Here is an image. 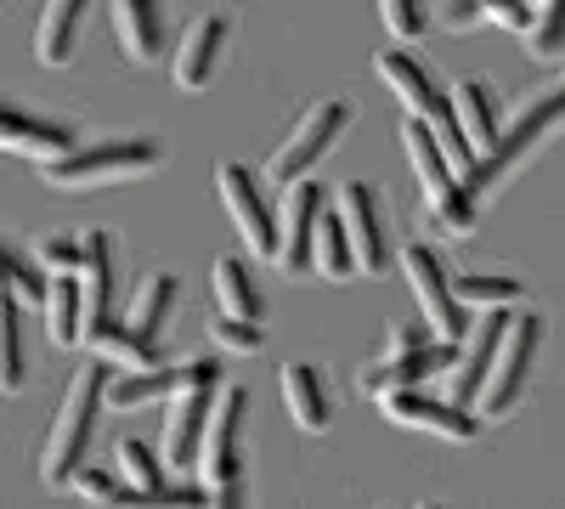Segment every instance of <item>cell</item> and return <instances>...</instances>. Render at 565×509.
Segmentation results:
<instances>
[{
	"label": "cell",
	"instance_id": "10",
	"mask_svg": "<svg viewBox=\"0 0 565 509\" xmlns=\"http://www.w3.org/2000/svg\"><path fill=\"white\" fill-rule=\"evenodd\" d=\"M282 210H271V261L282 272H311V233H317V215H322V188L306 176L282 181Z\"/></svg>",
	"mask_w": 565,
	"mask_h": 509
},
{
	"label": "cell",
	"instance_id": "22",
	"mask_svg": "<svg viewBox=\"0 0 565 509\" xmlns=\"http://www.w3.org/2000/svg\"><path fill=\"white\" fill-rule=\"evenodd\" d=\"M114 34L130 63H159L164 52V0H114Z\"/></svg>",
	"mask_w": 565,
	"mask_h": 509
},
{
	"label": "cell",
	"instance_id": "1",
	"mask_svg": "<svg viewBox=\"0 0 565 509\" xmlns=\"http://www.w3.org/2000/svg\"><path fill=\"white\" fill-rule=\"evenodd\" d=\"M559 108H565V85H543L537 97L514 114V125L503 130L498 125V136H492V148L481 153V159H469V170H458V181H463V193L469 199H481V193H492L503 176H514L521 170L548 136H554V125H559Z\"/></svg>",
	"mask_w": 565,
	"mask_h": 509
},
{
	"label": "cell",
	"instance_id": "37",
	"mask_svg": "<svg viewBox=\"0 0 565 509\" xmlns=\"http://www.w3.org/2000/svg\"><path fill=\"white\" fill-rule=\"evenodd\" d=\"M215 340L226 346V351H260V322H244V317H226L221 311V322H215Z\"/></svg>",
	"mask_w": 565,
	"mask_h": 509
},
{
	"label": "cell",
	"instance_id": "36",
	"mask_svg": "<svg viewBox=\"0 0 565 509\" xmlns=\"http://www.w3.org/2000/svg\"><path fill=\"white\" fill-rule=\"evenodd\" d=\"M373 7H380V23L396 40H418L424 34V7H418V0H373Z\"/></svg>",
	"mask_w": 565,
	"mask_h": 509
},
{
	"label": "cell",
	"instance_id": "5",
	"mask_svg": "<svg viewBox=\"0 0 565 509\" xmlns=\"http://www.w3.org/2000/svg\"><path fill=\"white\" fill-rule=\"evenodd\" d=\"M537 346H543V317L537 311H503V335L492 346V362H487V380L476 391V413L487 420H503V413L526 396V380H532V362H537Z\"/></svg>",
	"mask_w": 565,
	"mask_h": 509
},
{
	"label": "cell",
	"instance_id": "13",
	"mask_svg": "<svg viewBox=\"0 0 565 509\" xmlns=\"http://www.w3.org/2000/svg\"><path fill=\"white\" fill-rule=\"evenodd\" d=\"M215 385L221 380H193V385H181L170 391V420H164V470H193V458H199V436H204V413L215 402Z\"/></svg>",
	"mask_w": 565,
	"mask_h": 509
},
{
	"label": "cell",
	"instance_id": "14",
	"mask_svg": "<svg viewBox=\"0 0 565 509\" xmlns=\"http://www.w3.org/2000/svg\"><path fill=\"white\" fill-rule=\"evenodd\" d=\"M215 181H221V199H226L232 221H238L244 244L271 261V204H266V193H260V181H255L238 159H226V165L215 170Z\"/></svg>",
	"mask_w": 565,
	"mask_h": 509
},
{
	"label": "cell",
	"instance_id": "23",
	"mask_svg": "<svg viewBox=\"0 0 565 509\" xmlns=\"http://www.w3.org/2000/svg\"><path fill=\"white\" fill-rule=\"evenodd\" d=\"M175 385H181V374H175V368H164V362L119 368L114 380H103V407H114V413H136V407H148V402H164Z\"/></svg>",
	"mask_w": 565,
	"mask_h": 509
},
{
	"label": "cell",
	"instance_id": "35",
	"mask_svg": "<svg viewBox=\"0 0 565 509\" xmlns=\"http://www.w3.org/2000/svg\"><path fill=\"white\" fill-rule=\"evenodd\" d=\"M74 498H108V503H130L136 492L130 487H119L108 470H90V465H79V470H68V481H63Z\"/></svg>",
	"mask_w": 565,
	"mask_h": 509
},
{
	"label": "cell",
	"instance_id": "25",
	"mask_svg": "<svg viewBox=\"0 0 565 509\" xmlns=\"http://www.w3.org/2000/svg\"><path fill=\"white\" fill-rule=\"evenodd\" d=\"M90 0H45L40 29H34V57L45 68H68L74 45H79V18H85Z\"/></svg>",
	"mask_w": 565,
	"mask_h": 509
},
{
	"label": "cell",
	"instance_id": "38",
	"mask_svg": "<svg viewBox=\"0 0 565 509\" xmlns=\"http://www.w3.org/2000/svg\"><path fill=\"white\" fill-rule=\"evenodd\" d=\"M57 266H68V272L79 266V244L74 238H45L40 244V272H57Z\"/></svg>",
	"mask_w": 565,
	"mask_h": 509
},
{
	"label": "cell",
	"instance_id": "27",
	"mask_svg": "<svg viewBox=\"0 0 565 509\" xmlns=\"http://www.w3.org/2000/svg\"><path fill=\"white\" fill-rule=\"evenodd\" d=\"M175 295H181V284L170 272H153V277H141L136 284V295H130V311H125V322L141 335V340H153L159 346V329L170 322V311H175Z\"/></svg>",
	"mask_w": 565,
	"mask_h": 509
},
{
	"label": "cell",
	"instance_id": "17",
	"mask_svg": "<svg viewBox=\"0 0 565 509\" xmlns=\"http://www.w3.org/2000/svg\"><path fill=\"white\" fill-rule=\"evenodd\" d=\"M221 45H226V18L221 12H204L199 23H186V34L175 45V85L181 91H204L215 79Z\"/></svg>",
	"mask_w": 565,
	"mask_h": 509
},
{
	"label": "cell",
	"instance_id": "12",
	"mask_svg": "<svg viewBox=\"0 0 565 509\" xmlns=\"http://www.w3.org/2000/svg\"><path fill=\"white\" fill-rule=\"evenodd\" d=\"M345 238H351V261L356 272H385V215H380V199H373L367 181H345L340 188V204H334Z\"/></svg>",
	"mask_w": 565,
	"mask_h": 509
},
{
	"label": "cell",
	"instance_id": "15",
	"mask_svg": "<svg viewBox=\"0 0 565 509\" xmlns=\"http://www.w3.org/2000/svg\"><path fill=\"white\" fill-rule=\"evenodd\" d=\"M447 357H452V340H436V335L424 346H407V351H385L380 362L362 368V391L380 396V391H396V385H418V380L441 374Z\"/></svg>",
	"mask_w": 565,
	"mask_h": 509
},
{
	"label": "cell",
	"instance_id": "19",
	"mask_svg": "<svg viewBox=\"0 0 565 509\" xmlns=\"http://www.w3.org/2000/svg\"><path fill=\"white\" fill-rule=\"evenodd\" d=\"M0 148L45 165V159H57V153L74 148V130L52 125V119H34V114H18L12 103H0Z\"/></svg>",
	"mask_w": 565,
	"mask_h": 509
},
{
	"label": "cell",
	"instance_id": "18",
	"mask_svg": "<svg viewBox=\"0 0 565 509\" xmlns=\"http://www.w3.org/2000/svg\"><path fill=\"white\" fill-rule=\"evenodd\" d=\"M282 407H289V420L311 436L328 431V420H334V407H328V380H322V368L317 362H282Z\"/></svg>",
	"mask_w": 565,
	"mask_h": 509
},
{
	"label": "cell",
	"instance_id": "28",
	"mask_svg": "<svg viewBox=\"0 0 565 509\" xmlns=\"http://www.w3.org/2000/svg\"><path fill=\"white\" fill-rule=\"evenodd\" d=\"M79 340H90L103 357H114L119 368H148V362H159V357H153V340H141L130 322H114V311L79 322Z\"/></svg>",
	"mask_w": 565,
	"mask_h": 509
},
{
	"label": "cell",
	"instance_id": "16",
	"mask_svg": "<svg viewBox=\"0 0 565 509\" xmlns=\"http://www.w3.org/2000/svg\"><path fill=\"white\" fill-rule=\"evenodd\" d=\"M373 68H380V79L391 85V97H396L413 119H424V125H441V119L452 114V108H447V97L436 91V79L424 74L407 52H380V57H373Z\"/></svg>",
	"mask_w": 565,
	"mask_h": 509
},
{
	"label": "cell",
	"instance_id": "4",
	"mask_svg": "<svg viewBox=\"0 0 565 509\" xmlns=\"http://www.w3.org/2000/svg\"><path fill=\"white\" fill-rule=\"evenodd\" d=\"M103 380H108V368L103 362H85L79 374L68 380V391H63L52 436H45V465H40V476L52 481V487H63L68 470L85 465L90 436H97V413H103Z\"/></svg>",
	"mask_w": 565,
	"mask_h": 509
},
{
	"label": "cell",
	"instance_id": "8",
	"mask_svg": "<svg viewBox=\"0 0 565 509\" xmlns=\"http://www.w3.org/2000/svg\"><path fill=\"white\" fill-rule=\"evenodd\" d=\"M402 272H407V284L424 306V329H430L436 340H458L463 335V322H469V306L452 295V277L441 266V255L430 244H407L402 250Z\"/></svg>",
	"mask_w": 565,
	"mask_h": 509
},
{
	"label": "cell",
	"instance_id": "26",
	"mask_svg": "<svg viewBox=\"0 0 565 509\" xmlns=\"http://www.w3.org/2000/svg\"><path fill=\"white\" fill-rule=\"evenodd\" d=\"M45 335H52V346H79V322H85V300H79V277L68 266L45 272Z\"/></svg>",
	"mask_w": 565,
	"mask_h": 509
},
{
	"label": "cell",
	"instance_id": "20",
	"mask_svg": "<svg viewBox=\"0 0 565 509\" xmlns=\"http://www.w3.org/2000/svg\"><path fill=\"white\" fill-rule=\"evenodd\" d=\"M447 108H452V125L463 136L469 159H481L492 148V136H498V97H492V85L487 79H458Z\"/></svg>",
	"mask_w": 565,
	"mask_h": 509
},
{
	"label": "cell",
	"instance_id": "32",
	"mask_svg": "<svg viewBox=\"0 0 565 509\" xmlns=\"http://www.w3.org/2000/svg\"><path fill=\"white\" fill-rule=\"evenodd\" d=\"M526 45H532V57L554 63L565 52V0H532V12H526Z\"/></svg>",
	"mask_w": 565,
	"mask_h": 509
},
{
	"label": "cell",
	"instance_id": "9",
	"mask_svg": "<svg viewBox=\"0 0 565 509\" xmlns=\"http://www.w3.org/2000/svg\"><path fill=\"white\" fill-rule=\"evenodd\" d=\"M351 125V103H334V97H322V103H311L306 108V119L289 130V142H282L277 153H271V165H266V176L277 181H295V176H311V165L340 142V130Z\"/></svg>",
	"mask_w": 565,
	"mask_h": 509
},
{
	"label": "cell",
	"instance_id": "21",
	"mask_svg": "<svg viewBox=\"0 0 565 509\" xmlns=\"http://www.w3.org/2000/svg\"><path fill=\"white\" fill-rule=\"evenodd\" d=\"M119 470H125V487H130L136 498H159V503H193V498H204L199 487H170L164 458L141 442V436H125V442H119Z\"/></svg>",
	"mask_w": 565,
	"mask_h": 509
},
{
	"label": "cell",
	"instance_id": "6",
	"mask_svg": "<svg viewBox=\"0 0 565 509\" xmlns=\"http://www.w3.org/2000/svg\"><path fill=\"white\" fill-rule=\"evenodd\" d=\"M402 142H407V159H413V170H418V188H424V210H430V221L441 226L447 238H463L469 226H476V199L463 193V181H458V170L447 165V153L436 148L430 125L407 114Z\"/></svg>",
	"mask_w": 565,
	"mask_h": 509
},
{
	"label": "cell",
	"instance_id": "34",
	"mask_svg": "<svg viewBox=\"0 0 565 509\" xmlns=\"http://www.w3.org/2000/svg\"><path fill=\"white\" fill-rule=\"evenodd\" d=\"M0 284H7L23 306H40V295H45V272H40V266H29L18 250L0 244Z\"/></svg>",
	"mask_w": 565,
	"mask_h": 509
},
{
	"label": "cell",
	"instance_id": "30",
	"mask_svg": "<svg viewBox=\"0 0 565 509\" xmlns=\"http://www.w3.org/2000/svg\"><path fill=\"white\" fill-rule=\"evenodd\" d=\"M29 374V357H23V306L18 295L0 284V391H18Z\"/></svg>",
	"mask_w": 565,
	"mask_h": 509
},
{
	"label": "cell",
	"instance_id": "11",
	"mask_svg": "<svg viewBox=\"0 0 565 509\" xmlns=\"http://www.w3.org/2000/svg\"><path fill=\"white\" fill-rule=\"evenodd\" d=\"M380 407L391 425H407V431H436L447 442H469L476 436V413L447 402V396H430L418 385H396V391H380Z\"/></svg>",
	"mask_w": 565,
	"mask_h": 509
},
{
	"label": "cell",
	"instance_id": "33",
	"mask_svg": "<svg viewBox=\"0 0 565 509\" xmlns=\"http://www.w3.org/2000/svg\"><path fill=\"white\" fill-rule=\"evenodd\" d=\"M452 295L476 311V306H521L526 289L521 277H498V272H469V277H452Z\"/></svg>",
	"mask_w": 565,
	"mask_h": 509
},
{
	"label": "cell",
	"instance_id": "7",
	"mask_svg": "<svg viewBox=\"0 0 565 509\" xmlns=\"http://www.w3.org/2000/svg\"><path fill=\"white\" fill-rule=\"evenodd\" d=\"M503 311L509 306H476L469 311V322H463V335L452 340V357H447V368H441V380H447V402H458V407H469L476 402V391H481V380H487V362H492V346H498V335H503Z\"/></svg>",
	"mask_w": 565,
	"mask_h": 509
},
{
	"label": "cell",
	"instance_id": "24",
	"mask_svg": "<svg viewBox=\"0 0 565 509\" xmlns=\"http://www.w3.org/2000/svg\"><path fill=\"white\" fill-rule=\"evenodd\" d=\"M79 300H85V322L90 317H108L114 311V244L108 233H85L79 238Z\"/></svg>",
	"mask_w": 565,
	"mask_h": 509
},
{
	"label": "cell",
	"instance_id": "3",
	"mask_svg": "<svg viewBox=\"0 0 565 509\" xmlns=\"http://www.w3.org/2000/svg\"><path fill=\"white\" fill-rule=\"evenodd\" d=\"M221 396L210 402L204 413V436H199V492L210 503H238L244 492V458H238V431H244V407H249V391L244 385H215Z\"/></svg>",
	"mask_w": 565,
	"mask_h": 509
},
{
	"label": "cell",
	"instance_id": "31",
	"mask_svg": "<svg viewBox=\"0 0 565 509\" xmlns=\"http://www.w3.org/2000/svg\"><path fill=\"white\" fill-rule=\"evenodd\" d=\"M311 266H317L322 277H351V272H356V261H351V238H345V226H340L334 204H322V215H317V233H311Z\"/></svg>",
	"mask_w": 565,
	"mask_h": 509
},
{
	"label": "cell",
	"instance_id": "2",
	"mask_svg": "<svg viewBox=\"0 0 565 509\" xmlns=\"http://www.w3.org/2000/svg\"><path fill=\"white\" fill-rule=\"evenodd\" d=\"M159 159H164V148L153 136H108V142H85V148L45 159L40 176L57 193H90V188H114V181L148 176V170H159Z\"/></svg>",
	"mask_w": 565,
	"mask_h": 509
},
{
	"label": "cell",
	"instance_id": "29",
	"mask_svg": "<svg viewBox=\"0 0 565 509\" xmlns=\"http://www.w3.org/2000/svg\"><path fill=\"white\" fill-rule=\"evenodd\" d=\"M215 300H221L226 317H244V322H260L266 317V300H260L255 277H249V266L238 255H221L215 261Z\"/></svg>",
	"mask_w": 565,
	"mask_h": 509
}]
</instances>
